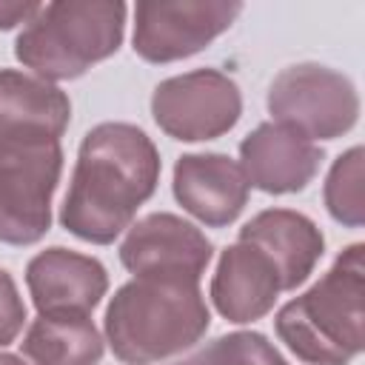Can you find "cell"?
Masks as SVG:
<instances>
[{
    "mask_svg": "<svg viewBox=\"0 0 365 365\" xmlns=\"http://www.w3.org/2000/svg\"><path fill=\"white\" fill-rule=\"evenodd\" d=\"M160 157L134 125L103 123L80 145L60 222L80 240L106 245L120 237L137 208L154 194Z\"/></svg>",
    "mask_w": 365,
    "mask_h": 365,
    "instance_id": "6da1fadb",
    "label": "cell"
},
{
    "mask_svg": "<svg viewBox=\"0 0 365 365\" xmlns=\"http://www.w3.org/2000/svg\"><path fill=\"white\" fill-rule=\"evenodd\" d=\"M205 328V299L188 279L134 277L106 311V336L125 365H154L174 356L191 348Z\"/></svg>",
    "mask_w": 365,
    "mask_h": 365,
    "instance_id": "7a4b0ae2",
    "label": "cell"
},
{
    "mask_svg": "<svg viewBox=\"0 0 365 365\" xmlns=\"http://www.w3.org/2000/svg\"><path fill=\"white\" fill-rule=\"evenodd\" d=\"M362 245L336 257L331 271L277 314L282 342L311 365H348L362 351Z\"/></svg>",
    "mask_w": 365,
    "mask_h": 365,
    "instance_id": "3957f363",
    "label": "cell"
},
{
    "mask_svg": "<svg viewBox=\"0 0 365 365\" xmlns=\"http://www.w3.org/2000/svg\"><path fill=\"white\" fill-rule=\"evenodd\" d=\"M125 6L100 0H63L40 6L20 31L14 54L46 80L80 77L117 51Z\"/></svg>",
    "mask_w": 365,
    "mask_h": 365,
    "instance_id": "277c9868",
    "label": "cell"
},
{
    "mask_svg": "<svg viewBox=\"0 0 365 365\" xmlns=\"http://www.w3.org/2000/svg\"><path fill=\"white\" fill-rule=\"evenodd\" d=\"M60 168V143L0 137V242L29 245L48 231Z\"/></svg>",
    "mask_w": 365,
    "mask_h": 365,
    "instance_id": "5b68a950",
    "label": "cell"
},
{
    "mask_svg": "<svg viewBox=\"0 0 365 365\" xmlns=\"http://www.w3.org/2000/svg\"><path fill=\"white\" fill-rule=\"evenodd\" d=\"M274 123L288 125L311 143L345 134L359 114V97L348 77L317 63L282 68L268 91Z\"/></svg>",
    "mask_w": 365,
    "mask_h": 365,
    "instance_id": "8992f818",
    "label": "cell"
},
{
    "mask_svg": "<svg viewBox=\"0 0 365 365\" xmlns=\"http://www.w3.org/2000/svg\"><path fill=\"white\" fill-rule=\"evenodd\" d=\"M151 111L165 134L194 143L225 134L240 120L242 100L231 77L214 68H200L163 80L154 88Z\"/></svg>",
    "mask_w": 365,
    "mask_h": 365,
    "instance_id": "52a82bcc",
    "label": "cell"
},
{
    "mask_svg": "<svg viewBox=\"0 0 365 365\" xmlns=\"http://www.w3.org/2000/svg\"><path fill=\"white\" fill-rule=\"evenodd\" d=\"M242 11L240 3L143 0L134 9V51L151 63H171L205 48Z\"/></svg>",
    "mask_w": 365,
    "mask_h": 365,
    "instance_id": "ba28073f",
    "label": "cell"
},
{
    "mask_svg": "<svg viewBox=\"0 0 365 365\" xmlns=\"http://www.w3.org/2000/svg\"><path fill=\"white\" fill-rule=\"evenodd\" d=\"M120 259L134 277L200 282L211 259V242L200 228L174 214H151L128 231Z\"/></svg>",
    "mask_w": 365,
    "mask_h": 365,
    "instance_id": "9c48e42d",
    "label": "cell"
},
{
    "mask_svg": "<svg viewBox=\"0 0 365 365\" xmlns=\"http://www.w3.org/2000/svg\"><path fill=\"white\" fill-rule=\"evenodd\" d=\"M29 291L43 317H88L108 288L106 268L83 254L48 248L29 262Z\"/></svg>",
    "mask_w": 365,
    "mask_h": 365,
    "instance_id": "30bf717a",
    "label": "cell"
},
{
    "mask_svg": "<svg viewBox=\"0 0 365 365\" xmlns=\"http://www.w3.org/2000/svg\"><path fill=\"white\" fill-rule=\"evenodd\" d=\"M240 157L248 185L268 194H288L314 180L322 151L299 131L279 123H265L242 140Z\"/></svg>",
    "mask_w": 365,
    "mask_h": 365,
    "instance_id": "8fae6325",
    "label": "cell"
},
{
    "mask_svg": "<svg viewBox=\"0 0 365 365\" xmlns=\"http://www.w3.org/2000/svg\"><path fill=\"white\" fill-rule=\"evenodd\" d=\"M174 197L205 225H228L248 200L242 168L225 154H185L174 168Z\"/></svg>",
    "mask_w": 365,
    "mask_h": 365,
    "instance_id": "7c38bea8",
    "label": "cell"
},
{
    "mask_svg": "<svg viewBox=\"0 0 365 365\" xmlns=\"http://www.w3.org/2000/svg\"><path fill=\"white\" fill-rule=\"evenodd\" d=\"M71 117L68 97L31 74L0 71V137L20 143H60Z\"/></svg>",
    "mask_w": 365,
    "mask_h": 365,
    "instance_id": "4fadbf2b",
    "label": "cell"
},
{
    "mask_svg": "<svg viewBox=\"0 0 365 365\" xmlns=\"http://www.w3.org/2000/svg\"><path fill=\"white\" fill-rule=\"evenodd\" d=\"M279 291V274L259 248L240 240L237 245L222 251L211 282V297L225 319L251 322L265 317Z\"/></svg>",
    "mask_w": 365,
    "mask_h": 365,
    "instance_id": "5bb4252c",
    "label": "cell"
},
{
    "mask_svg": "<svg viewBox=\"0 0 365 365\" xmlns=\"http://www.w3.org/2000/svg\"><path fill=\"white\" fill-rule=\"evenodd\" d=\"M240 240L259 248L271 259L279 274L282 291H291L305 282L317 259L322 257L319 228L308 217L285 208H268L257 214L251 222L242 225Z\"/></svg>",
    "mask_w": 365,
    "mask_h": 365,
    "instance_id": "9a60e30c",
    "label": "cell"
},
{
    "mask_svg": "<svg viewBox=\"0 0 365 365\" xmlns=\"http://www.w3.org/2000/svg\"><path fill=\"white\" fill-rule=\"evenodd\" d=\"M23 354L31 365H94L103 356V339L88 317L40 314L23 339Z\"/></svg>",
    "mask_w": 365,
    "mask_h": 365,
    "instance_id": "2e32d148",
    "label": "cell"
},
{
    "mask_svg": "<svg viewBox=\"0 0 365 365\" xmlns=\"http://www.w3.org/2000/svg\"><path fill=\"white\" fill-rule=\"evenodd\" d=\"M174 365H285V359L262 334H228Z\"/></svg>",
    "mask_w": 365,
    "mask_h": 365,
    "instance_id": "e0dca14e",
    "label": "cell"
},
{
    "mask_svg": "<svg viewBox=\"0 0 365 365\" xmlns=\"http://www.w3.org/2000/svg\"><path fill=\"white\" fill-rule=\"evenodd\" d=\"M325 205L345 225L362 222V148H351L334 163L325 182Z\"/></svg>",
    "mask_w": 365,
    "mask_h": 365,
    "instance_id": "ac0fdd59",
    "label": "cell"
},
{
    "mask_svg": "<svg viewBox=\"0 0 365 365\" xmlns=\"http://www.w3.org/2000/svg\"><path fill=\"white\" fill-rule=\"evenodd\" d=\"M26 319V305L11 282V277L0 268V345H9Z\"/></svg>",
    "mask_w": 365,
    "mask_h": 365,
    "instance_id": "d6986e66",
    "label": "cell"
},
{
    "mask_svg": "<svg viewBox=\"0 0 365 365\" xmlns=\"http://www.w3.org/2000/svg\"><path fill=\"white\" fill-rule=\"evenodd\" d=\"M37 3H0V29H11L14 23H29L37 14Z\"/></svg>",
    "mask_w": 365,
    "mask_h": 365,
    "instance_id": "ffe728a7",
    "label": "cell"
},
{
    "mask_svg": "<svg viewBox=\"0 0 365 365\" xmlns=\"http://www.w3.org/2000/svg\"><path fill=\"white\" fill-rule=\"evenodd\" d=\"M0 365H23L17 356H11V354H0Z\"/></svg>",
    "mask_w": 365,
    "mask_h": 365,
    "instance_id": "44dd1931",
    "label": "cell"
}]
</instances>
